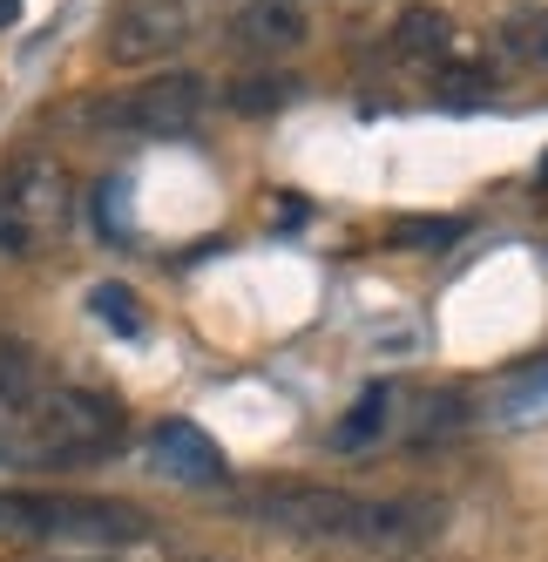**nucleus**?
<instances>
[{
	"label": "nucleus",
	"mask_w": 548,
	"mask_h": 562,
	"mask_svg": "<svg viewBox=\"0 0 548 562\" xmlns=\"http://www.w3.org/2000/svg\"><path fill=\"white\" fill-rule=\"evenodd\" d=\"M183 8L176 0H115V21H109V61L142 68V61H163L183 48Z\"/></svg>",
	"instance_id": "obj_6"
},
{
	"label": "nucleus",
	"mask_w": 548,
	"mask_h": 562,
	"mask_svg": "<svg viewBox=\"0 0 548 562\" xmlns=\"http://www.w3.org/2000/svg\"><path fill=\"white\" fill-rule=\"evenodd\" d=\"M68 224V177L55 156H21V164L8 170V183H0V251H42L55 245Z\"/></svg>",
	"instance_id": "obj_4"
},
{
	"label": "nucleus",
	"mask_w": 548,
	"mask_h": 562,
	"mask_svg": "<svg viewBox=\"0 0 548 562\" xmlns=\"http://www.w3.org/2000/svg\"><path fill=\"white\" fill-rule=\"evenodd\" d=\"M298 42H305V14L292 0H251V8L230 14V48L244 55H285Z\"/></svg>",
	"instance_id": "obj_8"
},
{
	"label": "nucleus",
	"mask_w": 548,
	"mask_h": 562,
	"mask_svg": "<svg viewBox=\"0 0 548 562\" xmlns=\"http://www.w3.org/2000/svg\"><path fill=\"white\" fill-rule=\"evenodd\" d=\"M27 434L42 448V461H102L123 440V407L82 386H48L27 407Z\"/></svg>",
	"instance_id": "obj_3"
},
{
	"label": "nucleus",
	"mask_w": 548,
	"mask_h": 562,
	"mask_svg": "<svg viewBox=\"0 0 548 562\" xmlns=\"http://www.w3.org/2000/svg\"><path fill=\"white\" fill-rule=\"evenodd\" d=\"M460 237V217H400L393 224V245H407V251H447Z\"/></svg>",
	"instance_id": "obj_16"
},
{
	"label": "nucleus",
	"mask_w": 548,
	"mask_h": 562,
	"mask_svg": "<svg viewBox=\"0 0 548 562\" xmlns=\"http://www.w3.org/2000/svg\"><path fill=\"white\" fill-rule=\"evenodd\" d=\"M149 461H156V474L183 481V488H217L224 481V454L197 420H156L149 427Z\"/></svg>",
	"instance_id": "obj_7"
},
{
	"label": "nucleus",
	"mask_w": 548,
	"mask_h": 562,
	"mask_svg": "<svg viewBox=\"0 0 548 562\" xmlns=\"http://www.w3.org/2000/svg\"><path fill=\"white\" fill-rule=\"evenodd\" d=\"M447 42H454V27H447V14H434V8H407L400 21H393V48L400 55H447Z\"/></svg>",
	"instance_id": "obj_12"
},
{
	"label": "nucleus",
	"mask_w": 548,
	"mask_h": 562,
	"mask_svg": "<svg viewBox=\"0 0 548 562\" xmlns=\"http://www.w3.org/2000/svg\"><path fill=\"white\" fill-rule=\"evenodd\" d=\"M292 102V75H244L238 89H230V109L238 115H278Z\"/></svg>",
	"instance_id": "obj_14"
},
{
	"label": "nucleus",
	"mask_w": 548,
	"mask_h": 562,
	"mask_svg": "<svg viewBox=\"0 0 548 562\" xmlns=\"http://www.w3.org/2000/svg\"><path fill=\"white\" fill-rule=\"evenodd\" d=\"M21 21V0H0V27H14Z\"/></svg>",
	"instance_id": "obj_18"
},
{
	"label": "nucleus",
	"mask_w": 548,
	"mask_h": 562,
	"mask_svg": "<svg viewBox=\"0 0 548 562\" xmlns=\"http://www.w3.org/2000/svg\"><path fill=\"white\" fill-rule=\"evenodd\" d=\"M204 102H210L204 75H149L142 89L115 95V102H95V109H89V123L142 130V136H176V130H190V123L204 115Z\"/></svg>",
	"instance_id": "obj_5"
},
{
	"label": "nucleus",
	"mask_w": 548,
	"mask_h": 562,
	"mask_svg": "<svg viewBox=\"0 0 548 562\" xmlns=\"http://www.w3.org/2000/svg\"><path fill=\"white\" fill-rule=\"evenodd\" d=\"M481 420H494V427H535V420H548V359H528L522 373H507L481 400Z\"/></svg>",
	"instance_id": "obj_9"
},
{
	"label": "nucleus",
	"mask_w": 548,
	"mask_h": 562,
	"mask_svg": "<svg viewBox=\"0 0 548 562\" xmlns=\"http://www.w3.org/2000/svg\"><path fill=\"white\" fill-rule=\"evenodd\" d=\"M244 515L292 536V542L352 549V555H413L447 529L441 502H359V495H339V488H311V481L258 488L244 502Z\"/></svg>",
	"instance_id": "obj_1"
},
{
	"label": "nucleus",
	"mask_w": 548,
	"mask_h": 562,
	"mask_svg": "<svg viewBox=\"0 0 548 562\" xmlns=\"http://www.w3.org/2000/svg\"><path fill=\"white\" fill-rule=\"evenodd\" d=\"M501 48L522 55L528 68H548V8H515L501 21Z\"/></svg>",
	"instance_id": "obj_13"
},
{
	"label": "nucleus",
	"mask_w": 548,
	"mask_h": 562,
	"mask_svg": "<svg viewBox=\"0 0 548 562\" xmlns=\"http://www.w3.org/2000/svg\"><path fill=\"white\" fill-rule=\"evenodd\" d=\"M48 393V373H42V359H34L27 346L14 339H0V407H34V400Z\"/></svg>",
	"instance_id": "obj_10"
},
{
	"label": "nucleus",
	"mask_w": 548,
	"mask_h": 562,
	"mask_svg": "<svg viewBox=\"0 0 548 562\" xmlns=\"http://www.w3.org/2000/svg\"><path fill=\"white\" fill-rule=\"evenodd\" d=\"M541 183H548V156H541Z\"/></svg>",
	"instance_id": "obj_19"
},
{
	"label": "nucleus",
	"mask_w": 548,
	"mask_h": 562,
	"mask_svg": "<svg viewBox=\"0 0 548 562\" xmlns=\"http://www.w3.org/2000/svg\"><path fill=\"white\" fill-rule=\"evenodd\" d=\"M102 224H109V245H123V177L102 183Z\"/></svg>",
	"instance_id": "obj_17"
},
{
	"label": "nucleus",
	"mask_w": 548,
	"mask_h": 562,
	"mask_svg": "<svg viewBox=\"0 0 548 562\" xmlns=\"http://www.w3.org/2000/svg\"><path fill=\"white\" fill-rule=\"evenodd\" d=\"M0 536L61 542V549H123L142 542L149 521L123 502H68V495H0Z\"/></svg>",
	"instance_id": "obj_2"
},
{
	"label": "nucleus",
	"mask_w": 548,
	"mask_h": 562,
	"mask_svg": "<svg viewBox=\"0 0 548 562\" xmlns=\"http://www.w3.org/2000/svg\"><path fill=\"white\" fill-rule=\"evenodd\" d=\"M386 414H393V386H373L359 407H352L339 427H332V448L339 454H352V448H373L379 440V427H386Z\"/></svg>",
	"instance_id": "obj_11"
},
{
	"label": "nucleus",
	"mask_w": 548,
	"mask_h": 562,
	"mask_svg": "<svg viewBox=\"0 0 548 562\" xmlns=\"http://www.w3.org/2000/svg\"><path fill=\"white\" fill-rule=\"evenodd\" d=\"M89 312L102 318L109 333H123V339H136V333H142V305H136L123 285H95V292H89Z\"/></svg>",
	"instance_id": "obj_15"
}]
</instances>
